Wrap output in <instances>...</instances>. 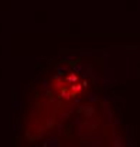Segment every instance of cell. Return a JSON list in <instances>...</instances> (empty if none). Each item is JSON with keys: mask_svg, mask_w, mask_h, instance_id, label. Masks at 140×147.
<instances>
[{"mask_svg": "<svg viewBox=\"0 0 140 147\" xmlns=\"http://www.w3.org/2000/svg\"><path fill=\"white\" fill-rule=\"evenodd\" d=\"M81 88H82V86H81L79 84H75V85H72V86H71V95L74 96V95H75L76 92L81 91Z\"/></svg>", "mask_w": 140, "mask_h": 147, "instance_id": "obj_1", "label": "cell"}, {"mask_svg": "<svg viewBox=\"0 0 140 147\" xmlns=\"http://www.w3.org/2000/svg\"><path fill=\"white\" fill-rule=\"evenodd\" d=\"M71 96H72V95H71L70 91H67V89H62V98H67V99H68V98H71Z\"/></svg>", "mask_w": 140, "mask_h": 147, "instance_id": "obj_2", "label": "cell"}, {"mask_svg": "<svg viewBox=\"0 0 140 147\" xmlns=\"http://www.w3.org/2000/svg\"><path fill=\"white\" fill-rule=\"evenodd\" d=\"M68 81H76V76L75 75H71L70 78H68Z\"/></svg>", "mask_w": 140, "mask_h": 147, "instance_id": "obj_3", "label": "cell"}]
</instances>
